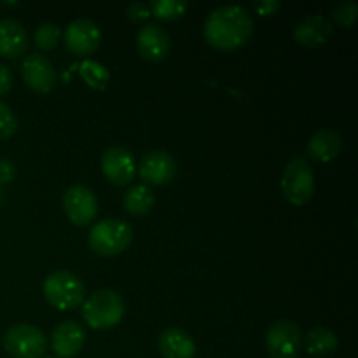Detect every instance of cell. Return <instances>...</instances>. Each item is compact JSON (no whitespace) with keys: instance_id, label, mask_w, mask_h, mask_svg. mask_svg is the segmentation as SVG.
I'll use <instances>...</instances> for the list:
<instances>
[{"instance_id":"cell-2","label":"cell","mask_w":358,"mask_h":358,"mask_svg":"<svg viewBox=\"0 0 358 358\" xmlns=\"http://www.w3.org/2000/svg\"><path fill=\"white\" fill-rule=\"evenodd\" d=\"M124 310L121 294L110 289H101L84 299L83 318L94 331H107L122 320Z\"/></svg>"},{"instance_id":"cell-29","label":"cell","mask_w":358,"mask_h":358,"mask_svg":"<svg viewBox=\"0 0 358 358\" xmlns=\"http://www.w3.org/2000/svg\"><path fill=\"white\" fill-rule=\"evenodd\" d=\"M13 87V73L6 65L0 63V96L7 94Z\"/></svg>"},{"instance_id":"cell-18","label":"cell","mask_w":358,"mask_h":358,"mask_svg":"<svg viewBox=\"0 0 358 358\" xmlns=\"http://www.w3.org/2000/svg\"><path fill=\"white\" fill-rule=\"evenodd\" d=\"M157 348L163 358H194L196 345L191 336L178 327L161 332Z\"/></svg>"},{"instance_id":"cell-21","label":"cell","mask_w":358,"mask_h":358,"mask_svg":"<svg viewBox=\"0 0 358 358\" xmlns=\"http://www.w3.org/2000/svg\"><path fill=\"white\" fill-rule=\"evenodd\" d=\"M150 14L157 20L163 21H177L184 17L187 13L189 3L185 0H152L149 3Z\"/></svg>"},{"instance_id":"cell-23","label":"cell","mask_w":358,"mask_h":358,"mask_svg":"<svg viewBox=\"0 0 358 358\" xmlns=\"http://www.w3.org/2000/svg\"><path fill=\"white\" fill-rule=\"evenodd\" d=\"M79 72L83 76V79L86 80L87 86L94 87V90H105L108 83V72L100 65V63L94 62H83L79 66Z\"/></svg>"},{"instance_id":"cell-12","label":"cell","mask_w":358,"mask_h":358,"mask_svg":"<svg viewBox=\"0 0 358 358\" xmlns=\"http://www.w3.org/2000/svg\"><path fill=\"white\" fill-rule=\"evenodd\" d=\"M21 77L35 93H49L56 86V70L52 63L42 55H28L21 63Z\"/></svg>"},{"instance_id":"cell-25","label":"cell","mask_w":358,"mask_h":358,"mask_svg":"<svg viewBox=\"0 0 358 358\" xmlns=\"http://www.w3.org/2000/svg\"><path fill=\"white\" fill-rule=\"evenodd\" d=\"M17 117L13 108L0 100V140H7L16 133Z\"/></svg>"},{"instance_id":"cell-30","label":"cell","mask_w":358,"mask_h":358,"mask_svg":"<svg viewBox=\"0 0 358 358\" xmlns=\"http://www.w3.org/2000/svg\"><path fill=\"white\" fill-rule=\"evenodd\" d=\"M45 358H58V357H45Z\"/></svg>"},{"instance_id":"cell-5","label":"cell","mask_w":358,"mask_h":358,"mask_svg":"<svg viewBox=\"0 0 358 358\" xmlns=\"http://www.w3.org/2000/svg\"><path fill=\"white\" fill-rule=\"evenodd\" d=\"M282 192L292 205H304L315 194V173L304 157H294L282 173Z\"/></svg>"},{"instance_id":"cell-1","label":"cell","mask_w":358,"mask_h":358,"mask_svg":"<svg viewBox=\"0 0 358 358\" xmlns=\"http://www.w3.org/2000/svg\"><path fill=\"white\" fill-rule=\"evenodd\" d=\"M254 34V20L241 6H222L213 9L203 24V35L212 48L234 51L248 42Z\"/></svg>"},{"instance_id":"cell-13","label":"cell","mask_w":358,"mask_h":358,"mask_svg":"<svg viewBox=\"0 0 358 358\" xmlns=\"http://www.w3.org/2000/svg\"><path fill=\"white\" fill-rule=\"evenodd\" d=\"M171 48L170 35L161 24L147 23L136 34V49L147 62H163Z\"/></svg>"},{"instance_id":"cell-9","label":"cell","mask_w":358,"mask_h":358,"mask_svg":"<svg viewBox=\"0 0 358 358\" xmlns=\"http://www.w3.org/2000/svg\"><path fill=\"white\" fill-rule=\"evenodd\" d=\"M101 171L105 178L115 187H126L133 182L136 173L135 157L126 147H108L101 154Z\"/></svg>"},{"instance_id":"cell-19","label":"cell","mask_w":358,"mask_h":358,"mask_svg":"<svg viewBox=\"0 0 358 358\" xmlns=\"http://www.w3.org/2000/svg\"><path fill=\"white\" fill-rule=\"evenodd\" d=\"M303 346L310 355L327 357L338 350L339 339L334 331L327 327H313L303 338Z\"/></svg>"},{"instance_id":"cell-6","label":"cell","mask_w":358,"mask_h":358,"mask_svg":"<svg viewBox=\"0 0 358 358\" xmlns=\"http://www.w3.org/2000/svg\"><path fill=\"white\" fill-rule=\"evenodd\" d=\"M266 348L271 358H299L303 352V332L292 320H276L266 334Z\"/></svg>"},{"instance_id":"cell-24","label":"cell","mask_w":358,"mask_h":358,"mask_svg":"<svg viewBox=\"0 0 358 358\" xmlns=\"http://www.w3.org/2000/svg\"><path fill=\"white\" fill-rule=\"evenodd\" d=\"M358 6L355 2H339L332 10V17L343 28H352L357 21Z\"/></svg>"},{"instance_id":"cell-16","label":"cell","mask_w":358,"mask_h":358,"mask_svg":"<svg viewBox=\"0 0 358 358\" xmlns=\"http://www.w3.org/2000/svg\"><path fill=\"white\" fill-rule=\"evenodd\" d=\"M30 44V37L23 24L13 17L0 20V56L14 59L23 55Z\"/></svg>"},{"instance_id":"cell-10","label":"cell","mask_w":358,"mask_h":358,"mask_svg":"<svg viewBox=\"0 0 358 358\" xmlns=\"http://www.w3.org/2000/svg\"><path fill=\"white\" fill-rule=\"evenodd\" d=\"M65 48L76 56H90L100 48L101 31L91 20H73L62 35Z\"/></svg>"},{"instance_id":"cell-22","label":"cell","mask_w":358,"mask_h":358,"mask_svg":"<svg viewBox=\"0 0 358 358\" xmlns=\"http://www.w3.org/2000/svg\"><path fill=\"white\" fill-rule=\"evenodd\" d=\"M62 28L55 23H42L35 28L34 44L41 51H51L62 41Z\"/></svg>"},{"instance_id":"cell-4","label":"cell","mask_w":358,"mask_h":358,"mask_svg":"<svg viewBox=\"0 0 358 358\" xmlns=\"http://www.w3.org/2000/svg\"><path fill=\"white\" fill-rule=\"evenodd\" d=\"M133 241V227L122 219H107L90 231V247L101 257L122 254Z\"/></svg>"},{"instance_id":"cell-8","label":"cell","mask_w":358,"mask_h":358,"mask_svg":"<svg viewBox=\"0 0 358 358\" xmlns=\"http://www.w3.org/2000/svg\"><path fill=\"white\" fill-rule=\"evenodd\" d=\"M63 210L72 224L80 227L90 226L98 215L96 194L86 185H72L63 194Z\"/></svg>"},{"instance_id":"cell-15","label":"cell","mask_w":358,"mask_h":358,"mask_svg":"<svg viewBox=\"0 0 358 358\" xmlns=\"http://www.w3.org/2000/svg\"><path fill=\"white\" fill-rule=\"evenodd\" d=\"M86 345V331L77 322H59L51 334V348L58 358L76 357Z\"/></svg>"},{"instance_id":"cell-11","label":"cell","mask_w":358,"mask_h":358,"mask_svg":"<svg viewBox=\"0 0 358 358\" xmlns=\"http://www.w3.org/2000/svg\"><path fill=\"white\" fill-rule=\"evenodd\" d=\"M138 175L145 185L170 184L177 175V163L166 150H150L140 161Z\"/></svg>"},{"instance_id":"cell-26","label":"cell","mask_w":358,"mask_h":358,"mask_svg":"<svg viewBox=\"0 0 358 358\" xmlns=\"http://www.w3.org/2000/svg\"><path fill=\"white\" fill-rule=\"evenodd\" d=\"M128 20L133 21V23H140V21L149 20L152 14H150V7L147 2H133L131 6L128 7Z\"/></svg>"},{"instance_id":"cell-28","label":"cell","mask_w":358,"mask_h":358,"mask_svg":"<svg viewBox=\"0 0 358 358\" xmlns=\"http://www.w3.org/2000/svg\"><path fill=\"white\" fill-rule=\"evenodd\" d=\"M254 7L261 16H273L278 13L280 2L278 0H261V2H255Z\"/></svg>"},{"instance_id":"cell-7","label":"cell","mask_w":358,"mask_h":358,"mask_svg":"<svg viewBox=\"0 0 358 358\" xmlns=\"http://www.w3.org/2000/svg\"><path fill=\"white\" fill-rule=\"evenodd\" d=\"M3 348L14 358H41L48 348V339L35 325L17 324L3 336Z\"/></svg>"},{"instance_id":"cell-20","label":"cell","mask_w":358,"mask_h":358,"mask_svg":"<svg viewBox=\"0 0 358 358\" xmlns=\"http://www.w3.org/2000/svg\"><path fill=\"white\" fill-rule=\"evenodd\" d=\"M122 206L131 215H145L154 206V192L149 185H131L122 196Z\"/></svg>"},{"instance_id":"cell-17","label":"cell","mask_w":358,"mask_h":358,"mask_svg":"<svg viewBox=\"0 0 358 358\" xmlns=\"http://www.w3.org/2000/svg\"><path fill=\"white\" fill-rule=\"evenodd\" d=\"M343 138L334 129H320L308 140V154L317 163H331L343 152Z\"/></svg>"},{"instance_id":"cell-3","label":"cell","mask_w":358,"mask_h":358,"mask_svg":"<svg viewBox=\"0 0 358 358\" xmlns=\"http://www.w3.org/2000/svg\"><path fill=\"white\" fill-rule=\"evenodd\" d=\"M42 292L52 308L59 311H69L83 306L86 287L76 273L59 269L45 276Z\"/></svg>"},{"instance_id":"cell-14","label":"cell","mask_w":358,"mask_h":358,"mask_svg":"<svg viewBox=\"0 0 358 358\" xmlns=\"http://www.w3.org/2000/svg\"><path fill=\"white\" fill-rule=\"evenodd\" d=\"M334 34L331 20L322 14H308L294 28V38L303 48H320L327 44Z\"/></svg>"},{"instance_id":"cell-27","label":"cell","mask_w":358,"mask_h":358,"mask_svg":"<svg viewBox=\"0 0 358 358\" xmlns=\"http://www.w3.org/2000/svg\"><path fill=\"white\" fill-rule=\"evenodd\" d=\"M16 175V164L7 157L0 159V184H9Z\"/></svg>"}]
</instances>
